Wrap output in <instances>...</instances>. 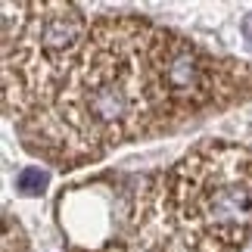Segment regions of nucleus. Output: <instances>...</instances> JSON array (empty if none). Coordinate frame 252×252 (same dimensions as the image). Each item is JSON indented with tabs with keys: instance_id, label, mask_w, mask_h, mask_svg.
I'll return each instance as SVG.
<instances>
[{
	"instance_id": "20e7f679",
	"label": "nucleus",
	"mask_w": 252,
	"mask_h": 252,
	"mask_svg": "<svg viewBox=\"0 0 252 252\" xmlns=\"http://www.w3.org/2000/svg\"><path fill=\"white\" fill-rule=\"evenodd\" d=\"M47 184H50V171L41 165H28V168H19L13 187L19 196H41L47 190Z\"/></svg>"
},
{
	"instance_id": "39448f33",
	"label": "nucleus",
	"mask_w": 252,
	"mask_h": 252,
	"mask_svg": "<svg viewBox=\"0 0 252 252\" xmlns=\"http://www.w3.org/2000/svg\"><path fill=\"white\" fill-rule=\"evenodd\" d=\"M3 252H32L22 224L13 215H6V221H3Z\"/></svg>"
},
{
	"instance_id": "7ed1b4c3",
	"label": "nucleus",
	"mask_w": 252,
	"mask_h": 252,
	"mask_svg": "<svg viewBox=\"0 0 252 252\" xmlns=\"http://www.w3.org/2000/svg\"><path fill=\"white\" fill-rule=\"evenodd\" d=\"M91 25L75 3H3V109L16 125L60 94Z\"/></svg>"
},
{
	"instance_id": "f257e3e1",
	"label": "nucleus",
	"mask_w": 252,
	"mask_h": 252,
	"mask_svg": "<svg viewBox=\"0 0 252 252\" xmlns=\"http://www.w3.org/2000/svg\"><path fill=\"white\" fill-rule=\"evenodd\" d=\"M156 22L94 19L78 65L44 109L16 125L25 150L47 165L81 168L122 143L174 131L153 63Z\"/></svg>"
},
{
	"instance_id": "423d86ee",
	"label": "nucleus",
	"mask_w": 252,
	"mask_h": 252,
	"mask_svg": "<svg viewBox=\"0 0 252 252\" xmlns=\"http://www.w3.org/2000/svg\"><path fill=\"white\" fill-rule=\"evenodd\" d=\"M159 252H199V249H193V246L187 243V240H184V237H178V230H174V234H171V240H168V243L162 246Z\"/></svg>"
},
{
	"instance_id": "f03ea898",
	"label": "nucleus",
	"mask_w": 252,
	"mask_h": 252,
	"mask_svg": "<svg viewBox=\"0 0 252 252\" xmlns=\"http://www.w3.org/2000/svg\"><path fill=\"white\" fill-rule=\"evenodd\" d=\"M178 237L199 252H237L252 240V150L199 140L165 171Z\"/></svg>"
}]
</instances>
